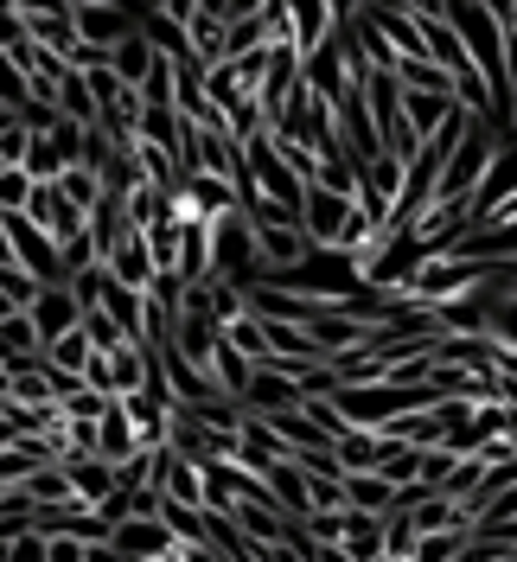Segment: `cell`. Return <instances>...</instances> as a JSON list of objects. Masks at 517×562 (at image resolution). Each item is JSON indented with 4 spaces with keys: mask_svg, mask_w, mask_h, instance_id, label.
Here are the masks:
<instances>
[{
    "mask_svg": "<svg viewBox=\"0 0 517 562\" xmlns=\"http://www.w3.org/2000/svg\"><path fill=\"white\" fill-rule=\"evenodd\" d=\"M38 294H45V281L33 269H20V262H0V314H33Z\"/></svg>",
    "mask_w": 517,
    "mask_h": 562,
    "instance_id": "12",
    "label": "cell"
},
{
    "mask_svg": "<svg viewBox=\"0 0 517 562\" xmlns=\"http://www.w3.org/2000/svg\"><path fill=\"white\" fill-rule=\"evenodd\" d=\"M90 358H97V339H90L83 326H77V333H65L58 346L45 351V364H52V371H65V378H83V371H90Z\"/></svg>",
    "mask_w": 517,
    "mask_h": 562,
    "instance_id": "14",
    "label": "cell"
},
{
    "mask_svg": "<svg viewBox=\"0 0 517 562\" xmlns=\"http://www.w3.org/2000/svg\"><path fill=\"white\" fill-rule=\"evenodd\" d=\"M243 409H256V416H294V409H307V390H301V378H288L281 364H256V384L243 396Z\"/></svg>",
    "mask_w": 517,
    "mask_h": 562,
    "instance_id": "6",
    "label": "cell"
},
{
    "mask_svg": "<svg viewBox=\"0 0 517 562\" xmlns=\"http://www.w3.org/2000/svg\"><path fill=\"white\" fill-rule=\"evenodd\" d=\"M7 262H20V269H33L45 288H65L70 281V256L65 244L52 237V231H38L26 211H7Z\"/></svg>",
    "mask_w": 517,
    "mask_h": 562,
    "instance_id": "1",
    "label": "cell"
},
{
    "mask_svg": "<svg viewBox=\"0 0 517 562\" xmlns=\"http://www.w3.org/2000/svg\"><path fill=\"white\" fill-rule=\"evenodd\" d=\"M83 333L97 339V351H128V346H135V339H128V333H122L109 314H83Z\"/></svg>",
    "mask_w": 517,
    "mask_h": 562,
    "instance_id": "26",
    "label": "cell"
},
{
    "mask_svg": "<svg viewBox=\"0 0 517 562\" xmlns=\"http://www.w3.org/2000/svg\"><path fill=\"white\" fill-rule=\"evenodd\" d=\"M115 550L128 562H172L186 557V543L172 537L167 518H128V525H115Z\"/></svg>",
    "mask_w": 517,
    "mask_h": 562,
    "instance_id": "4",
    "label": "cell"
},
{
    "mask_svg": "<svg viewBox=\"0 0 517 562\" xmlns=\"http://www.w3.org/2000/svg\"><path fill=\"white\" fill-rule=\"evenodd\" d=\"M70 7H109V0H70Z\"/></svg>",
    "mask_w": 517,
    "mask_h": 562,
    "instance_id": "32",
    "label": "cell"
},
{
    "mask_svg": "<svg viewBox=\"0 0 517 562\" xmlns=\"http://www.w3.org/2000/svg\"><path fill=\"white\" fill-rule=\"evenodd\" d=\"M199 13H217V20H231V0H199Z\"/></svg>",
    "mask_w": 517,
    "mask_h": 562,
    "instance_id": "31",
    "label": "cell"
},
{
    "mask_svg": "<svg viewBox=\"0 0 517 562\" xmlns=\"http://www.w3.org/2000/svg\"><path fill=\"white\" fill-rule=\"evenodd\" d=\"M249 217H256V211H249ZM256 256H262V276L301 269V262L313 256L307 224H294V217H256Z\"/></svg>",
    "mask_w": 517,
    "mask_h": 562,
    "instance_id": "2",
    "label": "cell"
},
{
    "mask_svg": "<svg viewBox=\"0 0 517 562\" xmlns=\"http://www.w3.org/2000/svg\"><path fill=\"white\" fill-rule=\"evenodd\" d=\"M492 339H498V346H517V269H512V281L498 288V307H492Z\"/></svg>",
    "mask_w": 517,
    "mask_h": 562,
    "instance_id": "23",
    "label": "cell"
},
{
    "mask_svg": "<svg viewBox=\"0 0 517 562\" xmlns=\"http://www.w3.org/2000/svg\"><path fill=\"white\" fill-rule=\"evenodd\" d=\"M345 492H351V512H378V518L403 505V486H390L383 473H345Z\"/></svg>",
    "mask_w": 517,
    "mask_h": 562,
    "instance_id": "10",
    "label": "cell"
},
{
    "mask_svg": "<svg viewBox=\"0 0 517 562\" xmlns=\"http://www.w3.org/2000/svg\"><path fill=\"white\" fill-rule=\"evenodd\" d=\"M467 454H453V448H428L422 454V486L428 492H448V480H453V467H460Z\"/></svg>",
    "mask_w": 517,
    "mask_h": 562,
    "instance_id": "24",
    "label": "cell"
},
{
    "mask_svg": "<svg viewBox=\"0 0 517 562\" xmlns=\"http://www.w3.org/2000/svg\"><path fill=\"white\" fill-rule=\"evenodd\" d=\"M103 269H109L115 281H122V288H135V294H154V281H160V256H154V237L128 224V237L109 249Z\"/></svg>",
    "mask_w": 517,
    "mask_h": 562,
    "instance_id": "3",
    "label": "cell"
},
{
    "mask_svg": "<svg viewBox=\"0 0 517 562\" xmlns=\"http://www.w3.org/2000/svg\"><path fill=\"white\" fill-rule=\"evenodd\" d=\"M52 562H90V543L83 537H52Z\"/></svg>",
    "mask_w": 517,
    "mask_h": 562,
    "instance_id": "28",
    "label": "cell"
},
{
    "mask_svg": "<svg viewBox=\"0 0 517 562\" xmlns=\"http://www.w3.org/2000/svg\"><path fill=\"white\" fill-rule=\"evenodd\" d=\"M109 409H115V396H103V390H90V384H77L65 396V422H103Z\"/></svg>",
    "mask_w": 517,
    "mask_h": 562,
    "instance_id": "22",
    "label": "cell"
},
{
    "mask_svg": "<svg viewBox=\"0 0 517 562\" xmlns=\"http://www.w3.org/2000/svg\"><path fill=\"white\" fill-rule=\"evenodd\" d=\"M0 339H7V358H45V333L33 314H0Z\"/></svg>",
    "mask_w": 517,
    "mask_h": 562,
    "instance_id": "18",
    "label": "cell"
},
{
    "mask_svg": "<svg viewBox=\"0 0 517 562\" xmlns=\"http://www.w3.org/2000/svg\"><path fill=\"white\" fill-rule=\"evenodd\" d=\"M65 473H70V486H77V498H83V505H97V512L122 492V473H115L103 454H65Z\"/></svg>",
    "mask_w": 517,
    "mask_h": 562,
    "instance_id": "7",
    "label": "cell"
},
{
    "mask_svg": "<svg viewBox=\"0 0 517 562\" xmlns=\"http://www.w3.org/2000/svg\"><path fill=\"white\" fill-rule=\"evenodd\" d=\"M383 441H390V435H383ZM422 454H428V448L390 441V448H383V460H378V473L390 480V486H422Z\"/></svg>",
    "mask_w": 517,
    "mask_h": 562,
    "instance_id": "15",
    "label": "cell"
},
{
    "mask_svg": "<svg viewBox=\"0 0 517 562\" xmlns=\"http://www.w3.org/2000/svg\"><path fill=\"white\" fill-rule=\"evenodd\" d=\"M70 13H77L83 45H103V52H115V45H128L141 33V7H122V0H109V7H70Z\"/></svg>",
    "mask_w": 517,
    "mask_h": 562,
    "instance_id": "5",
    "label": "cell"
},
{
    "mask_svg": "<svg viewBox=\"0 0 517 562\" xmlns=\"http://www.w3.org/2000/svg\"><path fill=\"white\" fill-rule=\"evenodd\" d=\"M0 7H13V13H70V0H0Z\"/></svg>",
    "mask_w": 517,
    "mask_h": 562,
    "instance_id": "29",
    "label": "cell"
},
{
    "mask_svg": "<svg viewBox=\"0 0 517 562\" xmlns=\"http://www.w3.org/2000/svg\"><path fill=\"white\" fill-rule=\"evenodd\" d=\"M473 543H480V525H473V530H435V537H422V543H415L409 562H460Z\"/></svg>",
    "mask_w": 517,
    "mask_h": 562,
    "instance_id": "17",
    "label": "cell"
},
{
    "mask_svg": "<svg viewBox=\"0 0 517 562\" xmlns=\"http://www.w3.org/2000/svg\"><path fill=\"white\" fill-rule=\"evenodd\" d=\"M141 103L147 109H179V58L160 52V65L147 70V83H141Z\"/></svg>",
    "mask_w": 517,
    "mask_h": 562,
    "instance_id": "19",
    "label": "cell"
},
{
    "mask_svg": "<svg viewBox=\"0 0 517 562\" xmlns=\"http://www.w3.org/2000/svg\"><path fill=\"white\" fill-rule=\"evenodd\" d=\"M38 199V179L26 173V167H0V205L7 211H33Z\"/></svg>",
    "mask_w": 517,
    "mask_h": 562,
    "instance_id": "21",
    "label": "cell"
},
{
    "mask_svg": "<svg viewBox=\"0 0 517 562\" xmlns=\"http://www.w3.org/2000/svg\"><path fill=\"white\" fill-rule=\"evenodd\" d=\"M33 319H38V333H45V351H52L65 333L83 326V301L70 294V281H65V288H45V294H38V307H33Z\"/></svg>",
    "mask_w": 517,
    "mask_h": 562,
    "instance_id": "8",
    "label": "cell"
},
{
    "mask_svg": "<svg viewBox=\"0 0 517 562\" xmlns=\"http://www.w3.org/2000/svg\"><path fill=\"white\" fill-rule=\"evenodd\" d=\"M313 562H358L345 543H313Z\"/></svg>",
    "mask_w": 517,
    "mask_h": 562,
    "instance_id": "30",
    "label": "cell"
},
{
    "mask_svg": "<svg viewBox=\"0 0 517 562\" xmlns=\"http://www.w3.org/2000/svg\"><path fill=\"white\" fill-rule=\"evenodd\" d=\"M58 186H65V199H70L77 211H97V205L109 199V186H103V173H97V167H70Z\"/></svg>",
    "mask_w": 517,
    "mask_h": 562,
    "instance_id": "20",
    "label": "cell"
},
{
    "mask_svg": "<svg viewBox=\"0 0 517 562\" xmlns=\"http://www.w3.org/2000/svg\"><path fill=\"white\" fill-rule=\"evenodd\" d=\"M7 562H52V537H45V530H20V537H7Z\"/></svg>",
    "mask_w": 517,
    "mask_h": 562,
    "instance_id": "25",
    "label": "cell"
},
{
    "mask_svg": "<svg viewBox=\"0 0 517 562\" xmlns=\"http://www.w3.org/2000/svg\"><path fill=\"white\" fill-rule=\"evenodd\" d=\"M135 454H147V448H141V428H135V416L115 403V409L103 416V460L109 467H128Z\"/></svg>",
    "mask_w": 517,
    "mask_h": 562,
    "instance_id": "11",
    "label": "cell"
},
{
    "mask_svg": "<svg viewBox=\"0 0 517 562\" xmlns=\"http://www.w3.org/2000/svg\"><path fill=\"white\" fill-rule=\"evenodd\" d=\"M109 65L122 70V83H128V90H141V83H147V70L160 65V45H154L147 33H135L128 45H115V58H109Z\"/></svg>",
    "mask_w": 517,
    "mask_h": 562,
    "instance_id": "13",
    "label": "cell"
},
{
    "mask_svg": "<svg viewBox=\"0 0 517 562\" xmlns=\"http://www.w3.org/2000/svg\"><path fill=\"white\" fill-rule=\"evenodd\" d=\"M383 448H390L383 435H371V428H351V435L339 441V467H345V473H378Z\"/></svg>",
    "mask_w": 517,
    "mask_h": 562,
    "instance_id": "16",
    "label": "cell"
},
{
    "mask_svg": "<svg viewBox=\"0 0 517 562\" xmlns=\"http://www.w3.org/2000/svg\"><path fill=\"white\" fill-rule=\"evenodd\" d=\"M345 550H351L358 562L390 557V518H378V512H351V518H345Z\"/></svg>",
    "mask_w": 517,
    "mask_h": 562,
    "instance_id": "9",
    "label": "cell"
},
{
    "mask_svg": "<svg viewBox=\"0 0 517 562\" xmlns=\"http://www.w3.org/2000/svg\"><path fill=\"white\" fill-rule=\"evenodd\" d=\"M345 518L351 512H313V518H301V530H307L313 543H345Z\"/></svg>",
    "mask_w": 517,
    "mask_h": 562,
    "instance_id": "27",
    "label": "cell"
}]
</instances>
